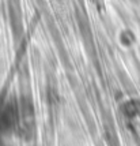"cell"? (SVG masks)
<instances>
[{"label": "cell", "instance_id": "cell-1", "mask_svg": "<svg viewBox=\"0 0 140 146\" xmlns=\"http://www.w3.org/2000/svg\"><path fill=\"white\" fill-rule=\"evenodd\" d=\"M19 119V108L12 104L7 102L0 108V134H8L18 128Z\"/></svg>", "mask_w": 140, "mask_h": 146}]
</instances>
